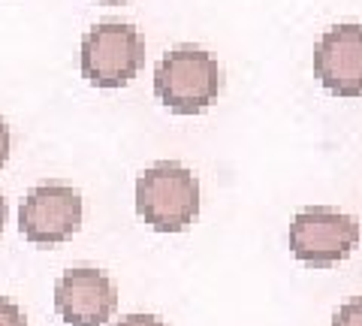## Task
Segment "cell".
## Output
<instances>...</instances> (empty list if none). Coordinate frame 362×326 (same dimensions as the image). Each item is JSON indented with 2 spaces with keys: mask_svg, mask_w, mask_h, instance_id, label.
<instances>
[{
  "mask_svg": "<svg viewBox=\"0 0 362 326\" xmlns=\"http://www.w3.org/2000/svg\"><path fill=\"white\" fill-rule=\"evenodd\" d=\"M103 4H121V0H103Z\"/></svg>",
  "mask_w": 362,
  "mask_h": 326,
  "instance_id": "13",
  "label": "cell"
},
{
  "mask_svg": "<svg viewBox=\"0 0 362 326\" xmlns=\"http://www.w3.org/2000/svg\"><path fill=\"white\" fill-rule=\"evenodd\" d=\"M359 245V221L329 206H308L290 223V251L311 269H329L347 260Z\"/></svg>",
  "mask_w": 362,
  "mask_h": 326,
  "instance_id": "4",
  "label": "cell"
},
{
  "mask_svg": "<svg viewBox=\"0 0 362 326\" xmlns=\"http://www.w3.org/2000/svg\"><path fill=\"white\" fill-rule=\"evenodd\" d=\"M115 326H166L157 314H127V318H121Z\"/></svg>",
  "mask_w": 362,
  "mask_h": 326,
  "instance_id": "10",
  "label": "cell"
},
{
  "mask_svg": "<svg viewBox=\"0 0 362 326\" xmlns=\"http://www.w3.org/2000/svg\"><path fill=\"white\" fill-rule=\"evenodd\" d=\"M145 61V42L139 30L127 21H100L85 30L78 66L94 88H124L130 85Z\"/></svg>",
  "mask_w": 362,
  "mask_h": 326,
  "instance_id": "3",
  "label": "cell"
},
{
  "mask_svg": "<svg viewBox=\"0 0 362 326\" xmlns=\"http://www.w3.org/2000/svg\"><path fill=\"white\" fill-rule=\"evenodd\" d=\"M82 194L70 185L61 182H45L37 185L30 194L21 199L18 209V230L33 245H61L73 239L82 227Z\"/></svg>",
  "mask_w": 362,
  "mask_h": 326,
  "instance_id": "5",
  "label": "cell"
},
{
  "mask_svg": "<svg viewBox=\"0 0 362 326\" xmlns=\"http://www.w3.org/2000/svg\"><path fill=\"white\" fill-rule=\"evenodd\" d=\"M118 308V287L103 269L76 266L54 281V311L66 326H106Z\"/></svg>",
  "mask_w": 362,
  "mask_h": 326,
  "instance_id": "6",
  "label": "cell"
},
{
  "mask_svg": "<svg viewBox=\"0 0 362 326\" xmlns=\"http://www.w3.org/2000/svg\"><path fill=\"white\" fill-rule=\"evenodd\" d=\"M6 211H9L6 209V199L0 197V233H4V223H6Z\"/></svg>",
  "mask_w": 362,
  "mask_h": 326,
  "instance_id": "12",
  "label": "cell"
},
{
  "mask_svg": "<svg viewBox=\"0 0 362 326\" xmlns=\"http://www.w3.org/2000/svg\"><path fill=\"white\" fill-rule=\"evenodd\" d=\"M223 73L214 54L197 46H178L154 70V94L178 115H199L221 94Z\"/></svg>",
  "mask_w": 362,
  "mask_h": 326,
  "instance_id": "2",
  "label": "cell"
},
{
  "mask_svg": "<svg viewBox=\"0 0 362 326\" xmlns=\"http://www.w3.org/2000/svg\"><path fill=\"white\" fill-rule=\"evenodd\" d=\"M9 151H13V133H9V124L0 118V166H6Z\"/></svg>",
  "mask_w": 362,
  "mask_h": 326,
  "instance_id": "11",
  "label": "cell"
},
{
  "mask_svg": "<svg viewBox=\"0 0 362 326\" xmlns=\"http://www.w3.org/2000/svg\"><path fill=\"white\" fill-rule=\"evenodd\" d=\"M136 211L157 233H185L199 215V178L178 161H160L136 178Z\"/></svg>",
  "mask_w": 362,
  "mask_h": 326,
  "instance_id": "1",
  "label": "cell"
},
{
  "mask_svg": "<svg viewBox=\"0 0 362 326\" xmlns=\"http://www.w3.org/2000/svg\"><path fill=\"white\" fill-rule=\"evenodd\" d=\"M0 326H28L25 311L6 296H0Z\"/></svg>",
  "mask_w": 362,
  "mask_h": 326,
  "instance_id": "9",
  "label": "cell"
},
{
  "mask_svg": "<svg viewBox=\"0 0 362 326\" xmlns=\"http://www.w3.org/2000/svg\"><path fill=\"white\" fill-rule=\"evenodd\" d=\"M332 326H362V296L347 299L332 314Z\"/></svg>",
  "mask_w": 362,
  "mask_h": 326,
  "instance_id": "8",
  "label": "cell"
},
{
  "mask_svg": "<svg viewBox=\"0 0 362 326\" xmlns=\"http://www.w3.org/2000/svg\"><path fill=\"white\" fill-rule=\"evenodd\" d=\"M314 76L335 97H362V25L344 21L314 46Z\"/></svg>",
  "mask_w": 362,
  "mask_h": 326,
  "instance_id": "7",
  "label": "cell"
}]
</instances>
